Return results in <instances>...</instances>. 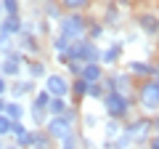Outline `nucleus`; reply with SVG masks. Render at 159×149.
<instances>
[{
  "mask_svg": "<svg viewBox=\"0 0 159 149\" xmlns=\"http://www.w3.org/2000/svg\"><path fill=\"white\" fill-rule=\"evenodd\" d=\"M8 88H11V83H8V77L3 72H0V96H6L8 93Z\"/></svg>",
  "mask_w": 159,
  "mask_h": 149,
  "instance_id": "e433bc0d",
  "label": "nucleus"
},
{
  "mask_svg": "<svg viewBox=\"0 0 159 149\" xmlns=\"http://www.w3.org/2000/svg\"><path fill=\"white\" fill-rule=\"evenodd\" d=\"M122 16H125V8H119L117 3H106L101 11V22L106 24L109 29H119L122 27Z\"/></svg>",
  "mask_w": 159,
  "mask_h": 149,
  "instance_id": "f8f14e48",
  "label": "nucleus"
},
{
  "mask_svg": "<svg viewBox=\"0 0 159 149\" xmlns=\"http://www.w3.org/2000/svg\"><path fill=\"white\" fill-rule=\"evenodd\" d=\"M6 104H8V101H6V96H0V112H6Z\"/></svg>",
  "mask_w": 159,
  "mask_h": 149,
  "instance_id": "ea45409f",
  "label": "nucleus"
},
{
  "mask_svg": "<svg viewBox=\"0 0 159 149\" xmlns=\"http://www.w3.org/2000/svg\"><path fill=\"white\" fill-rule=\"evenodd\" d=\"M56 64L66 67V64H69V53H56Z\"/></svg>",
  "mask_w": 159,
  "mask_h": 149,
  "instance_id": "4c0bfd02",
  "label": "nucleus"
},
{
  "mask_svg": "<svg viewBox=\"0 0 159 149\" xmlns=\"http://www.w3.org/2000/svg\"><path fill=\"white\" fill-rule=\"evenodd\" d=\"M3 149H21L19 144H11V147H3Z\"/></svg>",
  "mask_w": 159,
  "mask_h": 149,
  "instance_id": "37998d69",
  "label": "nucleus"
},
{
  "mask_svg": "<svg viewBox=\"0 0 159 149\" xmlns=\"http://www.w3.org/2000/svg\"><path fill=\"white\" fill-rule=\"evenodd\" d=\"M82 64L85 61H77V59H69V64L64 69H66V74L69 77H80V72H82Z\"/></svg>",
  "mask_w": 159,
  "mask_h": 149,
  "instance_id": "7c9ffc66",
  "label": "nucleus"
},
{
  "mask_svg": "<svg viewBox=\"0 0 159 149\" xmlns=\"http://www.w3.org/2000/svg\"><path fill=\"white\" fill-rule=\"evenodd\" d=\"M27 74L32 77V80H45V74H48V67L45 61H40V59H27Z\"/></svg>",
  "mask_w": 159,
  "mask_h": 149,
  "instance_id": "f3484780",
  "label": "nucleus"
},
{
  "mask_svg": "<svg viewBox=\"0 0 159 149\" xmlns=\"http://www.w3.org/2000/svg\"><path fill=\"white\" fill-rule=\"evenodd\" d=\"M157 40H159V37H157Z\"/></svg>",
  "mask_w": 159,
  "mask_h": 149,
  "instance_id": "de8ad7c7",
  "label": "nucleus"
},
{
  "mask_svg": "<svg viewBox=\"0 0 159 149\" xmlns=\"http://www.w3.org/2000/svg\"><path fill=\"white\" fill-rule=\"evenodd\" d=\"M101 107L106 112V117H114V120L125 123L135 112L138 104H135V96H127V93H119V91H106V96L101 99Z\"/></svg>",
  "mask_w": 159,
  "mask_h": 149,
  "instance_id": "f257e3e1",
  "label": "nucleus"
},
{
  "mask_svg": "<svg viewBox=\"0 0 159 149\" xmlns=\"http://www.w3.org/2000/svg\"><path fill=\"white\" fill-rule=\"evenodd\" d=\"M43 16L51 19V22H58L64 16V6L58 0H43Z\"/></svg>",
  "mask_w": 159,
  "mask_h": 149,
  "instance_id": "a211bd4d",
  "label": "nucleus"
},
{
  "mask_svg": "<svg viewBox=\"0 0 159 149\" xmlns=\"http://www.w3.org/2000/svg\"><path fill=\"white\" fill-rule=\"evenodd\" d=\"M135 104H138L141 112H146V115L159 112V77L138 80V85H135Z\"/></svg>",
  "mask_w": 159,
  "mask_h": 149,
  "instance_id": "7ed1b4c3",
  "label": "nucleus"
},
{
  "mask_svg": "<svg viewBox=\"0 0 159 149\" xmlns=\"http://www.w3.org/2000/svg\"><path fill=\"white\" fill-rule=\"evenodd\" d=\"M0 29H6V32H11L13 37H16V35L24 29V19H21V13H6V16L0 19Z\"/></svg>",
  "mask_w": 159,
  "mask_h": 149,
  "instance_id": "2eb2a0df",
  "label": "nucleus"
},
{
  "mask_svg": "<svg viewBox=\"0 0 159 149\" xmlns=\"http://www.w3.org/2000/svg\"><path fill=\"white\" fill-rule=\"evenodd\" d=\"M6 115L11 117V120H24V117H27V109H24V104L19 101V99H11V101L6 104Z\"/></svg>",
  "mask_w": 159,
  "mask_h": 149,
  "instance_id": "aec40b11",
  "label": "nucleus"
},
{
  "mask_svg": "<svg viewBox=\"0 0 159 149\" xmlns=\"http://www.w3.org/2000/svg\"><path fill=\"white\" fill-rule=\"evenodd\" d=\"M64 6V11H85L88 13V8L96 3V0H58Z\"/></svg>",
  "mask_w": 159,
  "mask_h": 149,
  "instance_id": "a878e982",
  "label": "nucleus"
},
{
  "mask_svg": "<svg viewBox=\"0 0 159 149\" xmlns=\"http://www.w3.org/2000/svg\"><path fill=\"white\" fill-rule=\"evenodd\" d=\"M43 128H45V133L53 138V141L61 144L64 138H69V136H74V133H77V112L69 107L64 115H51V117H48V123H45Z\"/></svg>",
  "mask_w": 159,
  "mask_h": 149,
  "instance_id": "f03ea898",
  "label": "nucleus"
},
{
  "mask_svg": "<svg viewBox=\"0 0 159 149\" xmlns=\"http://www.w3.org/2000/svg\"><path fill=\"white\" fill-rule=\"evenodd\" d=\"M11 123H13V120L6 115V112H0V136H3V138L11 136Z\"/></svg>",
  "mask_w": 159,
  "mask_h": 149,
  "instance_id": "473e14b6",
  "label": "nucleus"
},
{
  "mask_svg": "<svg viewBox=\"0 0 159 149\" xmlns=\"http://www.w3.org/2000/svg\"><path fill=\"white\" fill-rule=\"evenodd\" d=\"M125 69L135 77V80H146V77H154V61H143V59H127Z\"/></svg>",
  "mask_w": 159,
  "mask_h": 149,
  "instance_id": "9b49d317",
  "label": "nucleus"
},
{
  "mask_svg": "<svg viewBox=\"0 0 159 149\" xmlns=\"http://www.w3.org/2000/svg\"><path fill=\"white\" fill-rule=\"evenodd\" d=\"M51 19H45V16H40V19H34V32H37V35H45V37H48V35H51Z\"/></svg>",
  "mask_w": 159,
  "mask_h": 149,
  "instance_id": "c756f323",
  "label": "nucleus"
},
{
  "mask_svg": "<svg viewBox=\"0 0 159 149\" xmlns=\"http://www.w3.org/2000/svg\"><path fill=\"white\" fill-rule=\"evenodd\" d=\"M98 6H106V3H114V0H96Z\"/></svg>",
  "mask_w": 159,
  "mask_h": 149,
  "instance_id": "79ce46f5",
  "label": "nucleus"
},
{
  "mask_svg": "<svg viewBox=\"0 0 159 149\" xmlns=\"http://www.w3.org/2000/svg\"><path fill=\"white\" fill-rule=\"evenodd\" d=\"M16 48H19V51H24L27 56H37V53H40L37 35H34V32H21V35H16Z\"/></svg>",
  "mask_w": 159,
  "mask_h": 149,
  "instance_id": "ddd939ff",
  "label": "nucleus"
},
{
  "mask_svg": "<svg viewBox=\"0 0 159 149\" xmlns=\"http://www.w3.org/2000/svg\"><path fill=\"white\" fill-rule=\"evenodd\" d=\"M135 77H133L127 69H119V72H111L103 77V85L106 91H119V93H127V96H135Z\"/></svg>",
  "mask_w": 159,
  "mask_h": 149,
  "instance_id": "0eeeda50",
  "label": "nucleus"
},
{
  "mask_svg": "<svg viewBox=\"0 0 159 149\" xmlns=\"http://www.w3.org/2000/svg\"><path fill=\"white\" fill-rule=\"evenodd\" d=\"M3 147H6V144H3V136H0V149H3Z\"/></svg>",
  "mask_w": 159,
  "mask_h": 149,
  "instance_id": "c03bdc74",
  "label": "nucleus"
},
{
  "mask_svg": "<svg viewBox=\"0 0 159 149\" xmlns=\"http://www.w3.org/2000/svg\"><path fill=\"white\" fill-rule=\"evenodd\" d=\"M0 8H3V16L6 13H21V0H0Z\"/></svg>",
  "mask_w": 159,
  "mask_h": 149,
  "instance_id": "c85d7f7f",
  "label": "nucleus"
},
{
  "mask_svg": "<svg viewBox=\"0 0 159 149\" xmlns=\"http://www.w3.org/2000/svg\"><path fill=\"white\" fill-rule=\"evenodd\" d=\"M82 125H85V128H96L98 125V115H93V112H82Z\"/></svg>",
  "mask_w": 159,
  "mask_h": 149,
  "instance_id": "f704fd0d",
  "label": "nucleus"
},
{
  "mask_svg": "<svg viewBox=\"0 0 159 149\" xmlns=\"http://www.w3.org/2000/svg\"><path fill=\"white\" fill-rule=\"evenodd\" d=\"M151 123H154V131L159 133V112H154V115H151Z\"/></svg>",
  "mask_w": 159,
  "mask_h": 149,
  "instance_id": "58836bf2",
  "label": "nucleus"
},
{
  "mask_svg": "<svg viewBox=\"0 0 159 149\" xmlns=\"http://www.w3.org/2000/svg\"><path fill=\"white\" fill-rule=\"evenodd\" d=\"M122 128H125L127 133H130L133 138H135V147H146L148 136L154 133V123H151V115H146V112H141V115L135 117H127L125 123H122Z\"/></svg>",
  "mask_w": 159,
  "mask_h": 149,
  "instance_id": "39448f33",
  "label": "nucleus"
},
{
  "mask_svg": "<svg viewBox=\"0 0 159 149\" xmlns=\"http://www.w3.org/2000/svg\"><path fill=\"white\" fill-rule=\"evenodd\" d=\"M106 96V85L101 83H90V88H88V99H96V101H101V99Z\"/></svg>",
  "mask_w": 159,
  "mask_h": 149,
  "instance_id": "cd10ccee",
  "label": "nucleus"
},
{
  "mask_svg": "<svg viewBox=\"0 0 159 149\" xmlns=\"http://www.w3.org/2000/svg\"><path fill=\"white\" fill-rule=\"evenodd\" d=\"M135 27L141 35L146 37H159V13L151 11V8H143V11L135 13Z\"/></svg>",
  "mask_w": 159,
  "mask_h": 149,
  "instance_id": "6e6552de",
  "label": "nucleus"
},
{
  "mask_svg": "<svg viewBox=\"0 0 159 149\" xmlns=\"http://www.w3.org/2000/svg\"><path fill=\"white\" fill-rule=\"evenodd\" d=\"M106 24L101 22V16H90V22H88V37H90V40H103V32H106Z\"/></svg>",
  "mask_w": 159,
  "mask_h": 149,
  "instance_id": "6ab92c4d",
  "label": "nucleus"
},
{
  "mask_svg": "<svg viewBox=\"0 0 159 149\" xmlns=\"http://www.w3.org/2000/svg\"><path fill=\"white\" fill-rule=\"evenodd\" d=\"M146 149H159V133L154 131L151 136H148V141H146Z\"/></svg>",
  "mask_w": 159,
  "mask_h": 149,
  "instance_id": "c9c22d12",
  "label": "nucleus"
},
{
  "mask_svg": "<svg viewBox=\"0 0 159 149\" xmlns=\"http://www.w3.org/2000/svg\"><path fill=\"white\" fill-rule=\"evenodd\" d=\"M154 77H159V59L154 61Z\"/></svg>",
  "mask_w": 159,
  "mask_h": 149,
  "instance_id": "a19ab883",
  "label": "nucleus"
},
{
  "mask_svg": "<svg viewBox=\"0 0 159 149\" xmlns=\"http://www.w3.org/2000/svg\"><path fill=\"white\" fill-rule=\"evenodd\" d=\"M88 16L85 11H64V16L56 22V29L72 40H80V37H88Z\"/></svg>",
  "mask_w": 159,
  "mask_h": 149,
  "instance_id": "20e7f679",
  "label": "nucleus"
},
{
  "mask_svg": "<svg viewBox=\"0 0 159 149\" xmlns=\"http://www.w3.org/2000/svg\"><path fill=\"white\" fill-rule=\"evenodd\" d=\"M27 53L19 51V48H11V51H6L3 56H0V72L6 74V77H19L21 74V69L27 67Z\"/></svg>",
  "mask_w": 159,
  "mask_h": 149,
  "instance_id": "423d86ee",
  "label": "nucleus"
},
{
  "mask_svg": "<svg viewBox=\"0 0 159 149\" xmlns=\"http://www.w3.org/2000/svg\"><path fill=\"white\" fill-rule=\"evenodd\" d=\"M122 51H125V40H122V37L106 40V46L101 48V56H98V61H101L103 67H117V64L122 61Z\"/></svg>",
  "mask_w": 159,
  "mask_h": 149,
  "instance_id": "9d476101",
  "label": "nucleus"
},
{
  "mask_svg": "<svg viewBox=\"0 0 159 149\" xmlns=\"http://www.w3.org/2000/svg\"><path fill=\"white\" fill-rule=\"evenodd\" d=\"M16 144H19L21 149H32V147H34V128H32V131H27L21 138H16Z\"/></svg>",
  "mask_w": 159,
  "mask_h": 149,
  "instance_id": "2f4dec72",
  "label": "nucleus"
},
{
  "mask_svg": "<svg viewBox=\"0 0 159 149\" xmlns=\"http://www.w3.org/2000/svg\"><path fill=\"white\" fill-rule=\"evenodd\" d=\"M80 77H85L88 83H101L103 77H106V67H103L101 61H85V64H82Z\"/></svg>",
  "mask_w": 159,
  "mask_h": 149,
  "instance_id": "4468645a",
  "label": "nucleus"
},
{
  "mask_svg": "<svg viewBox=\"0 0 159 149\" xmlns=\"http://www.w3.org/2000/svg\"><path fill=\"white\" fill-rule=\"evenodd\" d=\"M88 88H90V83H88L85 77H72V96L77 99V101L88 99Z\"/></svg>",
  "mask_w": 159,
  "mask_h": 149,
  "instance_id": "4be33fe9",
  "label": "nucleus"
},
{
  "mask_svg": "<svg viewBox=\"0 0 159 149\" xmlns=\"http://www.w3.org/2000/svg\"><path fill=\"white\" fill-rule=\"evenodd\" d=\"M122 133V120H114V117H109L106 123H103V138H114Z\"/></svg>",
  "mask_w": 159,
  "mask_h": 149,
  "instance_id": "bb28decb",
  "label": "nucleus"
},
{
  "mask_svg": "<svg viewBox=\"0 0 159 149\" xmlns=\"http://www.w3.org/2000/svg\"><path fill=\"white\" fill-rule=\"evenodd\" d=\"M135 3H151V0H135Z\"/></svg>",
  "mask_w": 159,
  "mask_h": 149,
  "instance_id": "a18cd8bd",
  "label": "nucleus"
},
{
  "mask_svg": "<svg viewBox=\"0 0 159 149\" xmlns=\"http://www.w3.org/2000/svg\"><path fill=\"white\" fill-rule=\"evenodd\" d=\"M69 46H72V37H66V35H61V32L51 37V48H53V53H66Z\"/></svg>",
  "mask_w": 159,
  "mask_h": 149,
  "instance_id": "393cba45",
  "label": "nucleus"
},
{
  "mask_svg": "<svg viewBox=\"0 0 159 149\" xmlns=\"http://www.w3.org/2000/svg\"><path fill=\"white\" fill-rule=\"evenodd\" d=\"M27 131H29V128L24 125V120H13V123H11V136H13V138H21Z\"/></svg>",
  "mask_w": 159,
  "mask_h": 149,
  "instance_id": "72a5a7b5",
  "label": "nucleus"
},
{
  "mask_svg": "<svg viewBox=\"0 0 159 149\" xmlns=\"http://www.w3.org/2000/svg\"><path fill=\"white\" fill-rule=\"evenodd\" d=\"M29 117H32V123H34V128H43L48 123V109L45 107H37V104H32V107H29Z\"/></svg>",
  "mask_w": 159,
  "mask_h": 149,
  "instance_id": "5701e85b",
  "label": "nucleus"
},
{
  "mask_svg": "<svg viewBox=\"0 0 159 149\" xmlns=\"http://www.w3.org/2000/svg\"><path fill=\"white\" fill-rule=\"evenodd\" d=\"M32 149H40V147H32Z\"/></svg>",
  "mask_w": 159,
  "mask_h": 149,
  "instance_id": "49530a36",
  "label": "nucleus"
},
{
  "mask_svg": "<svg viewBox=\"0 0 159 149\" xmlns=\"http://www.w3.org/2000/svg\"><path fill=\"white\" fill-rule=\"evenodd\" d=\"M11 99H24V96H29V93H34L37 91V80H32V77H27L24 83H11Z\"/></svg>",
  "mask_w": 159,
  "mask_h": 149,
  "instance_id": "dca6fc26",
  "label": "nucleus"
},
{
  "mask_svg": "<svg viewBox=\"0 0 159 149\" xmlns=\"http://www.w3.org/2000/svg\"><path fill=\"white\" fill-rule=\"evenodd\" d=\"M43 88H48L51 96H69L72 93V77L61 72H48L45 80H43Z\"/></svg>",
  "mask_w": 159,
  "mask_h": 149,
  "instance_id": "1a4fd4ad",
  "label": "nucleus"
},
{
  "mask_svg": "<svg viewBox=\"0 0 159 149\" xmlns=\"http://www.w3.org/2000/svg\"><path fill=\"white\" fill-rule=\"evenodd\" d=\"M133 147H135V138H133L125 128H122V133H119V136L111 138V149H133Z\"/></svg>",
  "mask_w": 159,
  "mask_h": 149,
  "instance_id": "b1692460",
  "label": "nucleus"
},
{
  "mask_svg": "<svg viewBox=\"0 0 159 149\" xmlns=\"http://www.w3.org/2000/svg\"><path fill=\"white\" fill-rule=\"evenodd\" d=\"M69 107L72 104L66 101V96H51V101H48V115H64Z\"/></svg>",
  "mask_w": 159,
  "mask_h": 149,
  "instance_id": "412c9836",
  "label": "nucleus"
}]
</instances>
